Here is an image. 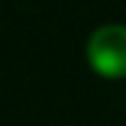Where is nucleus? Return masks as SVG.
I'll list each match as a JSON object with an SVG mask.
<instances>
[{"label": "nucleus", "instance_id": "f257e3e1", "mask_svg": "<svg viewBox=\"0 0 126 126\" xmlns=\"http://www.w3.org/2000/svg\"><path fill=\"white\" fill-rule=\"evenodd\" d=\"M86 57L100 78H126V26L106 23L94 29L86 43Z\"/></svg>", "mask_w": 126, "mask_h": 126}]
</instances>
